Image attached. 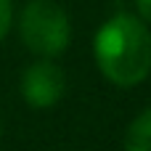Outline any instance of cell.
Instances as JSON below:
<instances>
[{"label": "cell", "mask_w": 151, "mask_h": 151, "mask_svg": "<svg viewBox=\"0 0 151 151\" xmlns=\"http://www.w3.org/2000/svg\"><path fill=\"white\" fill-rule=\"evenodd\" d=\"M93 53L109 82L119 88L141 85L151 72V32L146 21L133 13L111 16L96 32Z\"/></svg>", "instance_id": "1"}, {"label": "cell", "mask_w": 151, "mask_h": 151, "mask_svg": "<svg viewBox=\"0 0 151 151\" xmlns=\"http://www.w3.org/2000/svg\"><path fill=\"white\" fill-rule=\"evenodd\" d=\"M21 42L40 58H56L66 50L72 27L66 11L53 0H29L19 16Z\"/></svg>", "instance_id": "2"}, {"label": "cell", "mask_w": 151, "mask_h": 151, "mask_svg": "<svg viewBox=\"0 0 151 151\" xmlns=\"http://www.w3.org/2000/svg\"><path fill=\"white\" fill-rule=\"evenodd\" d=\"M66 90V77L58 64L50 58H40L29 64L21 74V98L32 109H50L61 101Z\"/></svg>", "instance_id": "3"}, {"label": "cell", "mask_w": 151, "mask_h": 151, "mask_svg": "<svg viewBox=\"0 0 151 151\" xmlns=\"http://www.w3.org/2000/svg\"><path fill=\"white\" fill-rule=\"evenodd\" d=\"M125 151H151V106L130 122L125 133Z\"/></svg>", "instance_id": "4"}, {"label": "cell", "mask_w": 151, "mask_h": 151, "mask_svg": "<svg viewBox=\"0 0 151 151\" xmlns=\"http://www.w3.org/2000/svg\"><path fill=\"white\" fill-rule=\"evenodd\" d=\"M11 24H13V3L11 0H0V42L5 40Z\"/></svg>", "instance_id": "5"}, {"label": "cell", "mask_w": 151, "mask_h": 151, "mask_svg": "<svg viewBox=\"0 0 151 151\" xmlns=\"http://www.w3.org/2000/svg\"><path fill=\"white\" fill-rule=\"evenodd\" d=\"M135 5H138V13H141V19L151 24V0H135Z\"/></svg>", "instance_id": "6"}, {"label": "cell", "mask_w": 151, "mask_h": 151, "mask_svg": "<svg viewBox=\"0 0 151 151\" xmlns=\"http://www.w3.org/2000/svg\"><path fill=\"white\" fill-rule=\"evenodd\" d=\"M0 138H3V119H0Z\"/></svg>", "instance_id": "7"}]
</instances>
